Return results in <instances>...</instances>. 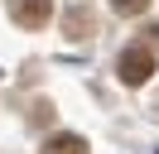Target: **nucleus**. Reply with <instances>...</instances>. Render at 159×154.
<instances>
[{"label": "nucleus", "instance_id": "1", "mask_svg": "<svg viewBox=\"0 0 159 154\" xmlns=\"http://www.w3.org/2000/svg\"><path fill=\"white\" fill-rule=\"evenodd\" d=\"M149 72H154V43H149V38H135L130 48H120V58H116V77H120L125 87H145Z\"/></svg>", "mask_w": 159, "mask_h": 154}, {"label": "nucleus", "instance_id": "2", "mask_svg": "<svg viewBox=\"0 0 159 154\" xmlns=\"http://www.w3.org/2000/svg\"><path fill=\"white\" fill-rule=\"evenodd\" d=\"M10 19L20 29H43L53 19V0H10Z\"/></svg>", "mask_w": 159, "mask_h": 154}, {"label": "nucleus", "instance_id": "3", "mask_svg": "<svg viewBox=\"0 0 159 154\" xmlns=\"http://www.w3.org/2000/svg\"><path fill=\"white\" fill-rule=\"evenodd\" d=\"M63 34H68L72 43H82V38H92V34H97V15H92L87 5H72L68 15H63Z\"/></svg>", "mask_w": 159, "mask_h": 154}, {"label": "nucleus", "instance_id": "4", "mask_svg": "<svg viewBox=\"0 0 159 154\" xmlns=\"http://www.w3.org/2000/svg\"><path fill=\"white\" fill-rule=\"evenodd\" d=\"M39 154H92V149H87L82 135H53V140H43Z\"/></svg>", "mask_w": 159, "mask_h": 154}, {"label": "nucleus", "instance_id": "5", "mask_svg": "<svg viewBox=\"0 0 159 154\" xmlns=\"http://www.w3.org/2000/svg\"><path fill=\"white\" fill-rule=\"evenodd\" d=\"M111 10H116V15H145L149 0H111Z\"/></svg>", "mask_w": 159, "mask_h": 154}]
</instances>
